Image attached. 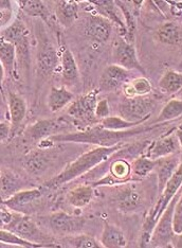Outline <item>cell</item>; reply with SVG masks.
Returning a JSON list of instances; mask_svg holds the SVG:
<instances>
[{
	"label": "cell",
	"mask_w": 182,
	"mask_h": 248,
	"mask_svg": "<svg viewBox=\"0 0 182 248\" xmlns=\"http://www.w3.org/2000/svg\"><path fill=\"white\" fill-rule=\"evenodd\" d=\"M153 127H136L125 131H110L102 125L89 127L76 133L58 134L48 138L49 141L56 142H81L96 144L99 146H112L121 142V140L135 136L136 134L151 131Z\"/></svg>",
	"instance_id": "1"
},
{
	"label": "cell",
	"mask_w": 182,
	"mask_h": 248,
	"mask_svg": "<svg viewBox=\"0 0 182 248\" xmlns=\"http://www.w3.org/2000/svg\"><path fill=\"white\" fill-rule=\"evenodd\" d=\"M121 146V143L112 146H98V148L86 152L85 154L79 156L76 160L71 162L59 175L48 180L46 186L49 188H59L61 186L71 182V180L87 173L95 166L107 160L108 157H110L115 152L120 150Z\"/></svg>",
	"instance_id": "2"
},
{
	"label": "cell",
	"mask_w": 182,
	"mask_h": 248,
	"mask_svg": "<svg viewBox=\"0 0 182 248\" xmlns=\"http://www.w3.org/2000/svg\"><path fill=\"white\" fill-rule=\"evenodd\" d=\"M177 194L174 199L169 202V204L166 208V210L159 217L155 227L152 232L150 240V246L152 247H167L174 240L176 235L173 229V214L175 205L177 202Z\"/></svg>",
	"instance_id": "3"
},
{
	"label": "cell",
	"mask_w": 182,
	"mask_h": 248,
	"mask_svg": "<svg viewBox=\"0 0 182 248\" xmlns=\"http://www.w3.org/2000/svg\"><path fill=\"white\" fill-rule=\"evenodd\" d=\"M155 108L153 100L146 97L125 98L119 105V114L124 120L134 123H142L150 117Z\"/></svg>",
	"instance_id": "4"
},
{
	"label": "cell",
	"mask_w": 182,
	"mask_h": 248,
	"mask_svg": "<svg viewBox=\"0 0 182 248\" xmlns=\"http://www.w3.org/2000/svg\"><path fill=\"white\" fill-rule=\"evenodd\" d=\"M98 93L99 90L94 89L91 93L82 95L78 99L75 100L68 107V115L79 121H92L94 120L95 108L98 104Z\"/></svg>",
	"instance_id": "5"
},
{
	"label": "cell",
	"mask_w": 182,
	"mask_h": 248,
	"mask_svg": "<svg viewBox=\"0 0 182 248\" xmlns=\"http://www.w3.org/2000/svg\"><path fill=\"white\" fill-rule=\"evenodd\" d=\"M112 56L116 65L122 67V68L126 70L135 69L142 73H145V70L141 66L138 56H136L135 47L130 43L124 41V39H119L115 44Z\"/></svg>",
	"instance_id": "6"
},
{
	"label": "cell",
	"mask_w": 182,
	"mask_h": 248,
	"mask_svg": "<svg viewBox=\"0 0 182 248\" xmlns=\"http://www.w3.org/2000/svg\"><path fill=\"white\" fill-rule=\"evenodd\" d=\"M50 228L58 234H76L82 230L85 225V218L81 217L70 216L66 212H54L49 217Z\"/></svg>",
	"instance_id": "7"
},
{
	"label": "cell",
	"mask_w": 182,
	"mask_h": 248,
	"mask_svg": "<svg viewBox=\"0 0 182 248\" xmlns=\"http://www.w3.org/2000/svg\"><path fill=\"white\" fill-rule=\"evenodd\" d=\"M2 229L12 231V232L20 235L21 238L35 242V243H37L39 239L43 238L41 230L37 228V225L32 221V218L30 217L24 216L20 212H16V216L12 223L9 224L8 226L3 227Z\"/></svg>",
	"instance_id": "8"
},
{
	"label": "cell",
	"mask_w": 182,
	"mask_h": 248,
	"mask_svg": "<svg viewBox=\"0 0 182 248\" xmlns=\"http://www.w3.org/2000/svg\"><path fill=\"white\" fill-rule=\"evenodd\" d=\"M130 82L129 70L122 68L118 65L107 66L102 72L100 80V88L107 92L118 89L119 87L124 86L125 84Z\"/></svg>",
	"instance_id": "9"
},
{
	"label": "cell",
	"mask_w": 182,
	"mask_h": 248,
	"mask_svg": "<svg viewBox=\"0 0 182 248\" xmlns=\"http://www.w3.org/2000/svg\"><path fill=\"white\" fill-rule=\"evenodd\" d=\"M112 28L109 19L102 15H91L86 22L85 33L98 43H106L110 38Z\"/></svg>",
	"instance_id": "10"
},
{
	"label": "cell",
	"mask_w": 182,
	"mask_h": 248,
	"mask_svg": "<svg viewBox=\"0 0 182 248\" xmlns=\"http://www.w3.org/2000/svg\"><path fill=\"white\" fill-rule=\"evenodd\" d=\"M180 151L181 148L179 140L176 134H174L153 141L149 148V151H147V157H150L151 159L157 160L162 158V157L176 154Z\"/></svg>",
	"instance_id": "11"
},
{
	"label": "cell",
	"mask_w": 182,
	"mask_h": 248,
	"mask_svg": "<svg viewBox=\"0 0 182 248\" xmlns=\"http://www.w3.org/2000/svg\"><path fill=\"white\" fill-rule=\"evenodd\" d=\"M42 197L41 190L38 189H29V190H20L10 199L2 201V204L8 207L9 209L16 212H24L28 207L32 206Z\"/></svg>",
	"instance_id": "12"
},
{
	"label": "cell",
	"mask_w": 182,
	"mask_h": 248,
	"mask_svg": "<svg viewBox=\"0 0 182 248\" xmlns=\"http://www.w3.org/2000/svg\"><path fill=\"white\" fill-rule=\"evenodd\" d=\"M61 123L59 120H39L27 129V136L34 141H41L45 138H50L61 129Z\"/></svg>",
	"instance_id": "13"
},
{
	"label": "cell",
	"mask_w": 182,
	"mask_h": 248,
	"mask_svg": "<svg viewBox=\"0 0 182 248\" xmlns=\"http://www.w3.org/2000/svg\"><path fill=\"white\" fill-rule=\"evenodd\" d=\"M180 165V160L175 154L162 157L158 159L157 165V177H158V192L159 194L162 193L167 186L168 179L172 177L174 172L177 170L178 166Z\"/></svg>",
	"instance_id": "14"
},
{
	"label": "cell",
	"mask_w": 182,
	"mask_h": 248,
	"mask_svg": "<svg viewBox=\"0 0 182 248\" xmlns=\"http://www.w3.org/2000/svg\"><path fill=\"white\" fill-rule=\"evenodd\" d=\"M117 206L124 213L138 210L142 206V194L130 186L124 187L117 195Z\"/></svg>",
	"instance_id": "15"
},
{
	"label": "cell",
	"mask_w": 182,
	"mask_h": 248,
	"mask_svg": "<svg viewBox=\"0 0 182 248\" xmlns=\"http://www.w3.org/2000/svg\"><path fill=\"white\" fill-rule=\"evenodd\" d=\"M59 63L58 53L50 44H43L38 49L37 68L41 75L48 77L53 72Z\"/></svg>",
	"instance_id": "16"
},
{
	"label": "cell",
	"mask_w": 182,
	"mask_h": 248,
	"mask_svg": "<svg viewBox=\"0 0 182 248\" xmlns=\"http://www.w3.org/2000/svg\"><path fill=\"white\" fill-rule=\"evenodd\" d=\"M55 15L61 26H71L78 16L77 2L72 0H60L55 3Z\"/></svg>",
	"instance_id": "17"
},
{
	"label": "cell",
	"mask_w": 182,
	"mask_h": 248,
	"mask_svg": "<svg viewBox=\"0 0 182 248\" xmlns=\"http://www.w3.org/2000/svg\"><path fill=\"white\" fill-rule=\"evenodd\" d=\"M156 37L161 42L169 46H178L182 44V27L173 21H168L158 28Z\"/></svg>",
	"instance_id": "18"
},
{
	"label": "cell",
	"mask_w": 182,
	"mask_h": 248,
	"mask_svg": "<svg viewBox=\"0 0 182 248\" xmlns=\"http://www.w3.org/2000/svg\"><path fill=\"white\" fill-rule=\"evenodd\" d=\"M61 76L64 81L68 84L75 85L79 81V71L76 65L75 56L71 53L69 49H64L61 55Z\"/></svg>",
	"instance_id": "19"
},
{
	"label": "cell",
	"mask_w": 182,
	"mask_h": 248,
	"mask_svg": "<svg viewBox=\"0 0 182 248\" xmlns=\"http://www.w3.org/2000/svg\"><path fill=\"white\" fill-rule=\"evenodd\" d=\"M100 242L106 248H123L127 245L123 231L112 224H105Z\"/></svg>",
	"instance_id": "20"
},
{
	"label": "cell",
	"mask_w": 182,
	"mask_h": 248,
	"mask_svg": "<svg viewBox=\"0 0 182 248\" xmlns=\"http://www.w3.org/2000/svg\"><path fill=\"white\" fill-rule=\"evenodd\" d=\"M75 101V94L66 87H51L48 95V106L52 112L60 111Z\"/></svg>",
	"instance_id": "21"
},
{
	"label": "cell",
	"mask_w": 182,
	"mask_h": 248,
	"mask_svg": "<svg viewBox=\"0 0 182 248\" xmlns=\"http://www.w3.org/2000/svg\"><path fill=\"white\" fill-rule=\"evenodd\" d=\"M8 106L12 126L19 125L27 115L26 100L19 94L10 93L8 97Z\"/></svg>",
	"instance_id": "22"
},
{
	"label": "cell",
	"mask_w": 182,
	"mask_h": 248,
	"mask_svg": "<svg viewBox=\"0 0 182 248\" xmlns=\"http://www.w3.org/2000/svg\"><path fill=\"white\" fill-rule=\"evenodd\" d=\"M50 160L51 158L48 153L38 150L32 152V153H30L26 157L24 165L26 170L30 174H33V175H39V174H42L46 169L48 168Z\"/></svg>",
	"instance_id": "23"
},
{
	"label": "cell",
	"mask_w": 182,
	"mask_h": 248,
	"mask_svg": "<svg viewBox=\"0 0 182 248\" xmlns=\"http://www.w3.org/2000/svg\"><path fill=\"white\" fill-rule=\"evenodd\" d=\"M0 187H1V200L5 201L22 190V182L14 172L8 169H2Z\"/></svg>",
	"instance_id": "24"
},
{
	"label": "cell",
	"mask_w": 182,
	"mask_h": 248,
	"mask_svg": "<svg viewBox=\"0 0 182 248\" xmlns=\"http://www.w3.org/2000/svg\"><path fill=\"white\" fill-rule=\"evenodd\" d=\"M93 199V189L91 186H78L67 195L68 202L76 208H84Z\"/></svg>",
	"instance_id": "25"
},
{
	"label": "cell",
	"mask_w": 182,
	"mask_h": 248,
	"mask_svg": "<svg viewBox=\"0 0 182 248\" xmlns=\"http://www.w3.org/2000/svg\"><path fill=\"white\" fill-rule=\"evenodd\" d=\"M0 60H1V68L3 72L12 75L17 60L16 47L15 45L4 41L2 38L0 41Z\"/></svg>",
	"instance_id": "26"
},
{
	"label": "cell",
	"mask_w": 182,
	"mask_h": 248,
	"mask_svg": "<svg viewBox=\"0 0 182 248\" xmlns=\"http://www.w3.org/2000/svg\"><path fill=\"white\" fill-rule=\"evenodd\" d=\"M159 88L167 94L178 93L182 89V73L174 70L167 71L159 81Z\"/></svg>",
	"instance_id": "27"
},
{
	"label": "cell",
	"mask_w": 182,
	"mask_h": 248,
	"mask_svg": "<svg viewBox=\"0 0 182 248\" xmlns=\"http://www.w3.org/2000/svg\"><path fill=\"white\" fill-rule=\"evenodd\" d=\"M1 38L13 45L21 42L22 39L28 38L26 25L21 20H14L10 26L1 30Z\"/></svg>",
	"instance_id": "28"
},
{
	"label": "cell",
	"mask_w": 182,
	"mask_h": 248,
	"mask_svg": "<svg viewBox=\"0 0 182 248\" xmlns=\"http://www.w3.org/2000/svg\"><path fill=\"white\" fill-rule=\"evenodd\" d=\"M125 98L144 97L152 92V85L150 81L145 78H135L123 86Z\"/></svg>",
	"instance_id": "29"
},
{
	"label": "cell",
	"mask_w": 182,
	"mask_h": 248,
	"mask_svg": "<svg viewBox=\"0 0 182 248\" xmlns=\"http://www.w3.org/2000/svg\"><path fill=\"white\" fill-rule=\"evenodd\" d=\"M16 3L18 4L22 12L29 16L41 17L44 20L49 19V10L41 0H22V1H17Z\"/></svg>",
	"instance_id": "30"
},
{
	"label": "cell",
	"mask_w": 182,
	"mask_h": 248,
	"mask_svg": "<svg viewBox=\"0 0 182 248\" xmlns=\"http://www.w3.org/2000/svg\"><path fill=\"white\" fill-rule=\"evenodd\" d=\"M182 115V100L173 99L166 104L157 118V123L177 119Z\"/></svg>",
	"instance_id": "31"
},
{
	"label": "cell",
	"mask_w": 182,
	"mask_h": 248,
	"mask_svg": "<svg viewBox=\"0 0 182 248\" xmlns=\"http://www.w3.org/2000/svg\"><path fill=\"white\" fill-rule=\"evenodd\" d=\"M0 241L5 244H11V245H17L20 247H26V248H33V247H44L45 245L41 243H35V242H32L29 240H26L21 238L20 235L16 234L12 231L2 229L0 230Z\"/></svg>",
	"instance_id": "32"
},
{
	"label": "cell",
	"mask_w": 182,
	"mask_h": 248,
	"mask_svg": "<svg viewBox=\"0 0 182 248\" xmlns=\"http://www.w3.org/2000/svg\"><path fill=\"white\" fill-rule=\"evenodd\" d=\"M68 246L70 247H76V248H99L103 247L99 243V241H96L93 236L88 234H76V235H68L64 240Z\"/></svg>",
	"instance_id": "33"
},
{
	"label": "cell",
	"mask_w": 182,
	"mask_h": 248,
	"mask_svg": "<svg viewBox=\"0 0 182 248\" xmlns=\"http://www.w3.org/2000/svg\"><path fill=\"white\" fill-rule=\"evenodd\" d=\"M157 165L158 159L153 160L147 156H141L133 162L132 170L135 175L139 177H145L149 175L152 170H155L157 168Z\"/></svg>",
	"instance_id": "34"
},
{
	"label": "cell",
	"mask_w": 182,
	"mask_h": 248,
	"mask_svg": "<svg viewBox=\"0 0 182 248\" xmlns=\"http://www.w3.org/2000/svg\"><path fill=\"white\" fill-rule=\"evenodd\" d=\"M91 3L95 4V7L98 8L99 12L102 14V16H104L107 19H111L113 21H116L119 26H122L125 28L124 24L122 20L118 17V15L116 13V2L110 1V0H95V1H91Z\"/></svg>",
	"instance_id": "35"
},
{
	"label": "cell",
	"mask_w": 182,
	"mask_h": 248,
	"mask_svg": "<svg viewBox=\"0 0 182 248\" xmlns=\"http://www.w3.org/2000/svg\"><path fill=\"white\" fill-rule=\"evenodd\" d=\"M140 123H134V122H128L124 120L123 118L120 116L116 117H107L105 119L101 120V125L106 129H110V131H125V129H128L133 126L138 125Z\"/></svg>",
	"instance_id": "36"
},
{
	"label": "cell",
	"mask_w": 182,
	"mask_h": 248,
	"mask_svg": "<svg viewBox=\"0 0 182 248\" xmlns=\"http://www.w3.org/2000/svg\"><path fill=\"white\" fill-rule=\"evenodd\" d=\"M132 172V167L125 160H116L110 167L111 176L117 180L126 179Z\"/></svg>",
	"instance_id": "37"
},
{
	"label": "cell",
	"mask_w": 182,
	"mask_h": 248,
	"mask_svg": "<svg viewBox=\"0 0 182 248\" xmlns=\"http://www.w3.org/2000/svg\"><path fill=\"white\" fill-rule=\"evenodd\" d=\"M13 2L9 0L0 1V21H1V30L12 24L13 19Z\"/></svg>",
	"instance_id": "38"
},
{
	"label": "cell",
	"mask_w": 182,
	"mask_h": 248,
	"mask_svg": "<svg viewBox=\"0 0 182 248\" xmlns=\"http://www.w3.org/2000/svg\"><path fill=\"white\" fill-rule=\"evenodd\" d=\"M173 229L176 235L182 233V193L178 197L173 214Z\"/></svg>",
	"instance_id": "39"
},
{
	"label": "cell",
	"mask_w": 182,
	"mask_h": 248,
	"mask_svg": "<svg viewBox=\"0 0 182 248\" xmlns=\"http://www.w3.org/2000/svg\"><path fill=\"white\" fill-rule=\"evenodd\" d=\"M109 106H108V102L106 99H101L98 101L95 108V116L99 119H105V118L109 117Z\"/></svg>",
	"instance_id": "40"
},
{
	"label": "cell",
	"mask_w": 182,
	"mask_h": 248,
	"mask_svg": "<svg viewBox=\"0 0 182 248\" xmlns=\"http://www.w3.org/2000/svg\"><path fill=\"white\" fill-rule=\"evenodd\" d=\"M10 132L11 124H9L7 121H1V123H0V139H1V142H4L9 138Z\"/></svg>",
	"instance_id": "41"
},
{
	"label": "cell",
	"mask_w": 182,
	"mask_h": 248,
	"mask_svg": "<svg viewBox=\"0 0 182 248\" xmlns=\"http://www.w3.org/2000/svg\"><path fill=\"white\" fill-rule=\"evenodd\" d=\"M176 136H177L178 140H179V143H180V148H181V151H180V154H181V157H182V124H180V125L177 127V129H176Z\"/></svg>",
	"instance_id": "42"
},
{
	"label": "cell",
	"mask_w": 182,
	"mask_h": 248,
	"mask_svg": "<svg viewBox=\"0 0 182 248\" xmlns=\"http://www.w3.org/2000/svg\"><path fill=\"white\" fill-rule=\"evenodd\" d=\"M176 236H177V241H176V247L182 248V233L179 235H176Z\"/></svg>",
	"instance_id": "43"
},
{
	"label": "cell",
	"mask_w": 182,
	"mask_h": 248,
	"mask_svg": "<svg viewBox=\"0 0 182 248\" xmlns=\"http://www.w3.org/2000/svg\"><path fill=\"white\" fill-rule=\"evenodd\" d=\"M176 4V7L179 8L180 10H182V2H174Z\"/></svg>",
	"instance_id": "44"
}]
</instances>
